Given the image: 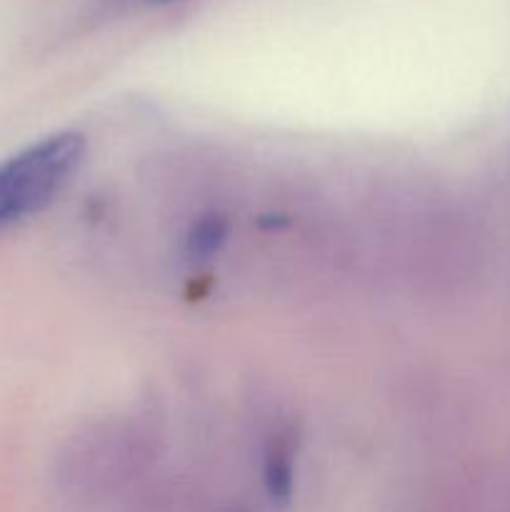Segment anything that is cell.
Wrapping results in <instances>:
<instances>
[{
    "mask_svg": "<svg viewBox=\"0 0 510 512\" xmlns=\"http://www.w3.org/2000/svg\"><path fill=\"white\" fill-rule=\"evenodd\" d=\"M83 155V135L65 130L0 163V230L43 210L65 188Z\"/></svg>",
    "mask_w": 510,
    "mask_h": 512,
    "instance_id": "cell-1",
    "label": "cell"
},
{
    "mask_svg": "<svg viewBox=\"0 0 510 512\" xmlns=\"http://www.w3.org/2000/svg\"><path fill=\"white\" fill-rule=\"evenodd\" d=\"M230 225L223 215L210 213L195 220L188 230V253L193 258H213L228 243Z\"/></svg>",
    "mask_w": 510,
    "mask_h": 512,
    "instance_id": "cell-3",
    "label": "cell"
},
{
    "mask_svg": "<svg viewBox=\"0 0 510 512\" xmlns=\"http://www.w3.org/2000/svg\"><path fill=\"white\" fill-rule=\"evenodd\" d=\"M263 483L270 500H275V503H288L290 495H293L295 458L288 435H275L270 440L263 460Z\"/></svg>",
    "mask_w": 510,
    "mask_h": 512,
    "instance_id": "cell-2",
    "label": "cell"
}]
</instances>
